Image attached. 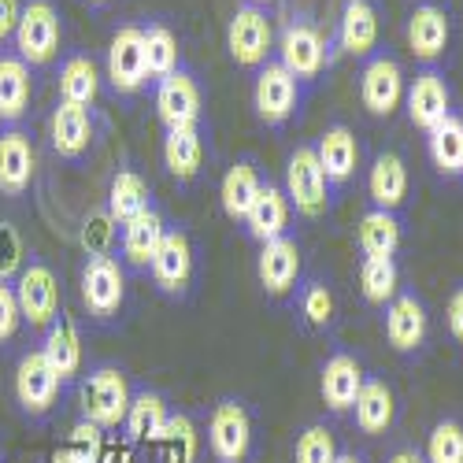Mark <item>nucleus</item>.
I'll return each instance as SVG.
<instances>
[{
	"mask_svg": "<svg viewBox=\"0 0 463 463\" xmlns=\"http://www.w3.org/2000/svg\"><path fill=\"white\" fill-rule=\"evenodd\" d=\"M19 12H23V5H19V0H0V42H8V37L15 33Z\"/></svg>",
	"mask_w": 463,
	"mask_h": 463,
	"instance_id": "de8ad7c7",
	"label": "nucleus"
},
{
	"mask_svg": "<svg viewBox=\"0 0 463 463\" xmlns=\"http://www.w3.org/2000/svg\"><path fill=\"white\" fill-rule=\"evenodd\" d=\"M252 108H256V119L263 127H286L293 119V111L300 108V82L279 60H267L256 71Z\"/></svg>",
	"mask_w": 463,
	"mask_h": 463,
	"instance_id": "1a4fd4ad",
	"label": "nucleus"
},
{
	"mask_svg": "<svg viewBox=\"0 0 463 463\" xmlns=\"http://www.w3.org/2000/svg\"><path fill=\"white\" fill-rule=\"evenodd\" d=\"M12 286H15V300H19V312H23L26 326L45 330L60 316V300H63L60 297V279L45 260L23 263V271Z\"/></svg>",
	"mask_w": 463,
	"mask_h": 463,
	"instance_id": "6e6552de",
	"label": "nucleus"
},
{
	"mask_svg": "<svg viewBox=\"0 0 463 463\" xmlns=\"http://www.w3.org/2000/svg\"><path fill=\"white\" fill-rule=\"evenodd\" d=\"M337 45L356 60L374 56L378 49V8L371 0H345L337 19Z\"/></svg>",
	"mask_w": 463,
	"mask_h": 463,
	"instance_id": "bb28decb",
	"label": "nucleus"
},
{
	"mask_svg": "<svg viewBox=\"0 0 463 463\" xmlns=\"http://www.w3.org/2000/svg\"><path fill=\"white\" fill-rule=\"evenodd\" d=\"M108 215L115 219V222H130V219H137L141 212H148L152 208V189H148V182L137 175V171H130V167H123V171H115L111 175V185H108Z\"/></svg>",
	"mask_w": 463,
	"mask_h": 463,
	"instance_id": "2f4dec72",
	"label": "nucleus"
},
{
	"mask_svg": "<svg viewBox=\"0 0 463 463\" xmlns=\"http://www.w3.org/2000/svg\"><path fill=\"white\" fill-rule=\"evenodd\" d=\"M445 319H449V334H452V341L463 345V282H459V286L452 289V297H449Z\"/></svg>",
	"mask_w": 463,
	"mask_h": 463,
	"instance_id": "49530a36",
	"label": "nucleus"
},
{
	"mask_svg": "<svg viewBox=\"0 0 463 463\" xmlns=\"http://www.w3.org/2000/svg\"><path fill=\"white\" fill-rule=\"evenodd\" d=\"M90 5H108V0H90Z\"/></svg>",
	"mask_w": 463,
	"mask_h": 463,
	"instance_id": "603ef678",
	"label": "nucleus"
},
{
	"mask_svg": "<svg viewBox=\"0 0 463 463\" xmlns=\"http://www.w3.org/2000/svg\"><path fill=\"white\" fill-rule=\"evenodd\" d=\"M385 463H427V459H422V452H415V449H397Z\"/></svg>",
	"mask_w": 463,
	"mask_h": 463,
	"instance_id": "09e8293b",
	"label": "nucleus"
},
{
	"mask_svg": "<svg viewBox=\"0 0 463 463\" xmlns=\"http://www.w3.org/2000/svg\"><path fill=\"white\" fill-rule=\"evenodd\" d=\"M23 238L12 222H0V279L12 282L23 271Z\"/></svg>",
	"mask_w": 463,
	"mask_h": 463,
	"instance_id": "c03bdc74",
	"label": "nucleus"
},
{
	"mask_svg": "<svg viewBox=\"0 0 463 463\" xmlns=\"http://www.w3.org/2000/svg\"><path fill=\"white\" fill-rule=\"evenodd\" d=\"M30 67L19 56H0V123H19L30 108Z\"/></svg>",
	"mask_w": 463,
	"mask_h": 463,
	"instance_id": "f704fd0d",
	"label": "nucleus"
},
{
	"mask_svg": "<svg viewBox=\"0 0 463 463\" xmlns=\"http://www.w3.org/2000/svg\"><path fill=\"white\" fill-rule=\"evenodd\" d=\"M404 90H408V79H404L397 56L374 52V56L364 60L360 100H364V108L374 115V119H390V115L404 104Z\"/></svg>",
	"mask_w": 463,
	"mask_h": 463,
	"instance_id": "f8f14e48",
	"label": "nucleus"
},
{
	"mask_svg": "<svg viewBox=\"0 0 463 463\" xmlns=\"http://www.w3.org/2000/svg\"><path fill=\"white\" fill-rule=\"evenodd\" d=\"M289 215H293V208H289L286 189H279L275 182H263L260 197L252 201V208H249V215H245L241 222H245V230H249L252 241L267 245V241L289 234Z\"/></svg>",
	"mask_w": 463,
	"mask_h": 463,
	"instance_id": "393cba45",
	"label": "nucleus"
},
{
	"mask_svg": "<svg viewBox=\"0 0 463 463\" xmlns=\"http://www.w3.org/2000/svg\"><path fill=\"white\" fill-rule=\"evenodd\" d=\"M367 193L371 204L385 208V212H401V204L408 201V164L397 152H378L371 171H367Z\"/></svg>",
	"mask_w": 463,
	"mask_h": 463,
	"instance_id": "c85d7f7f",
	"label": "nucleus"
},
{
	"mask_svg": "<svg viewBox=\"0 0 463 463\" xmlns=\"http://www.w3.org/2000/svg\"><path fill=\"white\" fill-rule=\"evenodd\" d=\"M427 156L438 175L463 178V119L456 111L427 134Z\"/></svg>",
	"mask_w": 463,
	"mask_h": 463,
	"instance_id": "72a5a7b5",
	"label": "nucleus"
},
{
	"mask_svg": "<svg viewBox=\"0 0 463 463\" xmlns=\"http://www.w3.org/2000/svg\"><path fill=\"white\" fill-rule=\"evenodd\" d=\"M316 156L330 178V185H345L356 178V167H360V141L356 134L345 127V123H330L319 141H316Z\"/></svg>",
	"mask_w": 463,
	"mask_h": 463,
	"instance_id": "a878e982",
	"label": "nucleus"
},
{
	"mask_svg": "<svg viewBox=\"0 0 463 463\" xmlns=\"http://www.w3.org/2000/svg\"><path fill=\"white\" fill-rule=\"evenodd\" d=\"M360 293L367 304L385 307L401 293V267L393 256H364L360 263Z\"/></svg>",
	"mask_w": 463,
	"mask_h": 463,
	"instance_id": "c9c22d12",
	"label": "nucleus"
},
{
	"mask_svg": "<svg viewBox=\"0 0 463 463\" xmlns=\"http://www.w3.org/2000/svg\"><path fill=\"white\" fill-rule=\"evenodd\" d=\"M49 137L56 156L63 160H82L90 145H93V115L90 108H74V104H56L52 119H49Z\"/></svg>",
	"mask_w": 463,
	"mask_h": 463,
	"instance_id": "cd10ccee",
	"label": "nucleus"
},
{
	"mask_svg": "<svg viewBox=\"0 0 463 463\" xmlns=\"http://www.w3.org/2000/svg\"><path fill=\"white\" fill-rule=\"evenodd\" d=\"M37 349L45 353V360L52 364V371L60 374L63 385L79 382L82 378V364H86V349H82V330L71 316H56L49 326H45V337Z\"/></svg>",
	"mask_w": 463,
	"mask_h": 463,
	"instance_id": "6ab92c4d",
	"label": "nucleus"
},
{
	"mask_svg": "<svg viewBox=\"0 0 463 463\" xmlns=\"http://www.w3.org/2000/svg\"><path fill=\"white\" fill-rule=\"evenodd\" d=\"M164 234H167V222H164L156 204H152L148 212H141L137 219L123 222L119 256H123V263L130 267V271H148V263H152V256H156Z\"/></svg>",
	"mask_w": 463,
	"mask_h": 463,
	"instance_id": "5701e85b",
	"label": "nucleus"
},
{
	"mask_svg": "<svg viewBox=\"0 0 463 463\" xmlns=\"http://www.w3.org/2000/svg\"><path fill=\"white\" fill-rule=\"evenodd\" d=\"M252 415L245 401L219 397L208 415V449L215 463H249L252 459Z\"/></svg>",
	"mask_w": 463,
	"mask_h": 463,
	"instance_id": "20e7f679",
	"label": "nucleus"
},
{
	"mask_svg": "<svg viewBox=\"0 0 463 463\" xmlns=\"http://www.w3.org/2000/svg\"><path fill=\"white\" fill-rule=\"evenodd\" d=\"M15 56L26 63V67H45L56 60L60 52V37H63V26H60V15L49 0H30L19 12V23H15Z\"/></svg>",
	"mask_w": 463,
	"mask_h": 463,
	"instance_id": "39448f33",
	"label": "nucleus"
},
{
	"mask_svg": "<svg viewBox=\"0 0 463 463\" xmlns=\"http://www.w3.org/2000/svg\"><path fill=\"white\" fill-rule=\"evenodd\" d=\"M167 419H171V408H167V397L160 390H134L127 419L119 427L123 441L127 445H156V438L167 427Z\"/></svg>",
	"mask_w": 463,
	"mask_h": 463,
	"instance_id": "b1692460",
	"label": "nucleus"
},
{
	"mask_svg": "<svg viewBox=\"0 0 463 463\" xmlns=\"http://www.w3.org/2000/svg\"><path fill=\"white\" fill-rule=\"evenodd\" d=\"M337 452H341L337 434L326 427V422H307V427L297 434L293 463H334Z\"/></svg>",
	"mask_w": 463,
	"mask_h": 463,
	"instance_id": "a19ab883",
	"label": "nucleus"
},
{
	"mask_svg": "<svg viewBox=\"0 0 463 463\" xmlns=\"http://www.w3.org/2000/svg\"><path fill=\"white\" fill-rule=\"evenodd\" d=\"M164 167L178 182H193L204 167V137L201 127H182L164 134Z\"/></svg>",
	"mask_w": 463,
	"mask_h": 463,
	"instance_id": "7c9ffc66",
	"label": "nucleus"
},
{
	"mask_svg": "<svg viewBox=\"0 0 463 463\" xmlns=\"http://www.w3.org/2000/svg\"><path fill=\"white\" fill-rule=\"evenodd\" d=\"M422 459L427 463H463V422L456 415H445L430 427Z\"/></svg>",
	"mask_w": 463,
	"mask_h": 463,
	"instance_id": "ea45409f",
	"label": "nucleus"
},
{
	"mask_svg": "<svg viewBox=\"0 0 463 463\" xmlns=\"http://www.w3.org/2000/svg\"><path fill=\"white\" fill-rule=\"evenodd\" d=\"M404 108L411 127H419L422 134H430L438 123H445L452 115V90L445 71L438 67H422L404 90Z\"/></svg>",
	"mask_w": 463,
	"mask_h": 463,
	"instance_id": "4468645a",
	"label": "nucleus"
},
{
	"mask_svg": "<svg viewBox=\"0 0 463 463\" xmlns=\"http://www.w3.org/2000/svg\"><path fill=\"white\" fill-rule=\"evenodd\" d=\"M100 93V74L90 56H71L60 67V100L74 108H90Z\"/></svg>",
	"mask_w": 463,
	"mask_h": 463,
	"instance_id": "e433bc0d",
	"label": "nucleus"
},
{
	"mask_svg": "<svg viewBox=\"0 0 463 463\" xmlns=\"http://www.w3.org/2000/svg\"><path fill=\"white\" fill-rule=\"evenodd\" d=\"M82 304L86 312L97 323H108L123 312L127 304V271H123V260L115 256H86L82 263Z\"/></svg>",
	"mask_w": 463,
	"mask_h": 463,
	"instance_id": "423d86ee",
	"label": "nucleus"
},
{
	"mask_svg": "<svg viewBox=\"0 0 463 463\" xmlns=\"http://www.w3.org/2000/svg\"><path fill=\"white\" fill-rule=\"evenodd\" d=\"M249 5H260L263 8V5H271V0H249Z\"/></svg>",
	"mask_w": 463,
	"mask_h": 463,
	"instance_id": "3c124183",
	"label": "nucleus"
},
{
	"mask_svg": "<svg viewBox=\"0 0 463 463\" xmlns=\"http://www.w3.org/2000/svg\"><path fill=\"white\" fill-rule=\"evenodd\" d=\"M364 378H367V374H364V364H360L353 353H334V356L323 364V371H319V397H323V404H326L334 415L353 411Z\"/></svg>",
	"mask_w": 463,
	"mask_h": 463,
	"instance_id": "aec40b11",
	"label": "nucleus"
},
{
	"mask_svg": "<svg viewBox=\"0 0 463 463\" xmlns=\"http://www.w3.org/2000/svg\"><path fill=\"white\" fill-rule=\"evenodd\" d=\"M156 445H160L164 463H197V456H201V434H197V427H193V419L182 415V411L178 415L171 411Z\"/></svg>",
	"mask_w": 463,
	"mask_h": 463,
	"instance_id": "58836bf2",
	"label": "nucleus"
},
{
	"mask_svg": "<svg viewBox=\"0 0 463 463\" xmlns=\"http://www.w3.org/2000/svg\"><path fill=\"white\" fill-rule=\"evenodd\" d=\"M33 171H37V156L30 134L19 127L0 134V193L5 197H23L33 182Z\"/></svg>",
	"mask_w": 463,
	"mask_h": 463,
	"instance_id": "412c9836",
	"label": "nucleus"
},
{
	"mask_svg": "<svg viewBox=\"0 0 463 463\" xmlns=\"http://www.w3.org/2000/svg\"><path fill=\"white\" fill-rule=\"evenodd\" d=\"M404 238V222L397 212H385V208H371L364 212L360 226H356V245L364 256H397Z\"/></svg>",
	"mask_w": 463,
	"mask_h": 463,
	"instance_id": "473e14b6",
	"label": "nucleus"
},
{
	"mask_svg": "<svg viewBox=\"0 0 463 463\" xmlns=\"http://www.w3.org/2000/svg\"><path fill=\"white\" fill-rule=\"evenodd\" d=\"M279 63L293 74L300 86L323 79V71H326V63H330L326 33H323L312 19H293V23L282 30V37H279Z\"/></svg>",
	"mask_w": 463,
	"mask_h": 463,
	"instance_id": "0eeeda50",
	"label": "nucleus"
},
{
	"mask_svg": "<svg viewBox=\"0 0 463 463\" xmlns=\"http://www.w3.org/2000/svg\"><path fill=\"white\" fill-rule=\"evenodd\" d=\"M23 326V312L15 300V286L0 279V345H8Z\"/></svg>",
	"mask_w": 463,
	"mask_h": 463,
	"instance_id": "a18cd8bd",
	"label": "nucleus"
},
{
	"mask_svg": "<svg viewBox=\"0 0 463 463\" xmlns=\"http://www.w3.org/2000/svg\"><path fill=\"white\" fill-rule=\"evenodd\" d=\"M130 397H134L130 378L115 364H97V367L82 371V378H79V411L100 434H111L123 427Z\"/></svg>",
	"mask_w": 463,
	"mask_h": 463,
	"instance_id": "f257e3e1",
	"label": "nucleus"
},
{
	"mask_svg": "<svg viewBox=\"0 0 463 463\" xmlns=\"http://www.w3.org/2000/svg\"><path fill=\"white\" fill-rule=\"evenodd\" d=\"M60 393H63V382L52 371V364L45 360V353L26 349L15 364V404H19V411L33 422H42L56 411Z\"/></svg>",
	"mask_w": 463,
	"mask_h": 463,
	"instance_id": "7ed1b4c3",
	"label": "nucleus"
},
{
	"mask_svg": "<svg viewBox=\"0 0 463 463\" xmlns=\"http://www.w3.org/2000/svg\"><path fill=\"white\" fill-rule=\"evenodd\" d=\"M393 419H397V397L390 390V382L367 374L360 393H356V404H353L356 430L367 434V438H382V434H390Z\"/></svg>",
	"mask_w": 463,
	"mask_h": 463,
	"instance_id": "4be33fe9",
	"label": "nucleus"
},
{
	"mask_svg": "<svg viewBox=\"0 0 463 463\" xmlns=\"http://www.w3.org/2000/svg\"><path fill=\"white\" fill-rule=\"evenodd\" d=\"M263 182H267V178L260 175L256 160H238V164H230L226 175H222V182H219V204H222V212L234 219V222H241V219L249 215L252 201L260 197Z\"/></svg>",
	"mask_w": 463,
	"mask_h": 463,
	"instance_id": "c756f323",
	"label": "nucleus"
},
{
	"mask_svg": "<svg viewBox=\"0 0 463 463\" xmlns=\"http://www.w3.org/2000/svg\"><path fill=\"white\" fill-rule=\"evenodd\" d=\"M108 82L115 93L134 97L148 86V63H145V37L141 26L115 30L108 45Z\"/></svg>",
	"mask_w": 463,
	"mask_h": 463,
	"instance_id": "2eb2a0df",
	"label": "nucleus"
},
{
	"mask_svg": "<svg viewBox=\"0 0 463 463\" xmlns=\"http://www.w3.org/2000/svg\"><path fill=\"white\" fill-rule=\"evenodd\" d=\"M201 111H204V93L201 82L193 79L185 67H178L175 74L156 82V115L167 130H182V127H201Z\"/></svg>",
	"mask_w": 463,
	"mask_h": 463,
	"instance_id": "dca6fc26",
	"label": "nucleus"
},
{
	"mask_svg": "<svg viewBox=\"0 0 463 463\" xmlns=\"http://www.w3.org/2000/svg\"><path fill=\"white\" fill-rule=\"evenodd\" d=\"M297 304H300V316H304L307 326H316V330L334 326L337 304H334V293H330V286H326L323 279H307V282L300 286Z\"/></svg>",
	"mask_w": 463,
	"mask_h": 463,
	"instance_id": "79ce46f5",
	"label": "nucleus"
},
{
	"mask_svg": "<svg viewBox=\"0 0 463 463\" xmlns=\"http://www.w3.org/2000/svg\"><path fill=\"white\" fill-rule=\"evenodd\" d=\"M334 463H364V456H360V452H345V449H341Z\"/></svg>",
	"mask_w": 463,
	"mask_h": 463,
	"instance_id": "8fccbe9b",
	"label": "nucleus"
},
{
	"mask_svg": "<svg viewBox=\"0 0 463 463\" xmlns=\"http://www.w3.org/2000/svg\"><path fill=\"white\" fill-rule=\"evenodd\" d=\"M148 275L156 282L164 297H185L197 279V256H193V241L182 226H167V234L148 263Z\"/></svg>",
	"mask_w": 463,
	"mask_h": 463,
	"instance_id": "9b49d317",
	"label": "nucleus"
},
{
	"mask_svg": "<svg viewBox=\"0 0 463 463\" xmlns=\"http://www.w3.org/2000/svg\"><path fill=\"white\" fill-rule=\"evenodd\" d=\"M449 42H452L449 12L441 5H434V0L415 5L411 15H408V49H411V56L422 60L427 67H434L449 52Z\"/></svg>",
	"mask_w": 463,
	"mask_h": 463,
	"instance_id": "f3484780",
	"label": "nucleus"
},
{
	"mask_svg": "<svg viewBox=\"0 0 463 463\" xmlns=\"http://www.w3.org/2000/svg\"><path fill=\"white\" fill-rule=\"evenodd\" d=\"M385 341L393 345V353L401 356H419L422 345L430 337V316H427V304L415 289H401L390 304H385Z\"/></svg>",
	"mask_w": 463,
	"mask_h": 463,
	"instance_id": "ddd939ff",
	"label": "nucleus"
},
{
	"mask_svg": "<svg viewBox=\"0 0 463 463\" xmlns=\"http://www.w3.org/2000/svg\"><path fill=\"white\" fill-rule=\"evenodd\" d=\"M226 49L234 56L238 67H263L271 60L275 49V26L267 19V12L260 5H241L234 15H230L226 26Z\"/></svg>",
	"mask_w": 463,
	"mask_h": 463,
	"instance_id": "9d476101",
	"label": "nucleus"
},
{
	"mask_svg": "<svg viewBox=\"0 0 463 463\" xmlns=\"http://www.w3.org/2000/svg\"><path fill=\"white\" fill-rule=\"evenodd\" d=\"M115 226H119V222L108 215V208H93L82 219V226H79L82 252L86 256H111V245H115V238H119V230H115Z\"/></svg>",
	"mask_w": 463,
	"mask_h": 463,
	"instance_id": "37998d69",
	"label": "nucleus"
},
{
	"mask_svg": "<svg viewBox=\"0 0 463 463\" xmlns=\"http://www.w3.org/2000/svg\"><path fill=\"white\" fill-rule=\"evenodd\" d=\"M145 37V63H148V79H167V74H175L182 67V49H178V37L171 26L164 23H152L141 30Z\"/></svg>",
	"mask_w": 463,
	"mask_h": 463,
	"instance_id": "4c0bfd02",
	"label": "nucleus"
},
{
	"mask_svg": "<svg viewBox=\"0 0 463 463\" xmlns=\"http://www.w3.org/2000/svg\"><path fill=\"white\" fill-rule=\"evenodd\" d=\"M300 267H304V256H300V245H297L289 234L260 245L256 275H260V286H263L267 297H286V293H293L297 282H300Z\"/></svg>",
	"mask_w": 463,
	"mask_h": 463,
	"instance_id": "a211bd4d",
	"label": "nucleus"
},
{
	"mask_svg": "<svg viewBox=\"0 0 463 463\" xmlns=\"http://www.w3.org/2000/svg\"><path fill=\"white\" fill-rule=\"evenodd\" d=\"M330 178L316 156V145H297L286 160V197L304 219H319L330 208Z\"/></svg>",
	"mask_w": 463,
	"mask_h": 463,
	"instance_id": "f03ea898",
	"label": "nucleus"
}]
</instances>
